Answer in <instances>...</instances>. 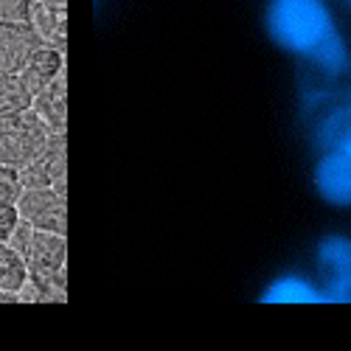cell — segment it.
I'll use <instances>...</instances> for the list:
<instances>
[{"label": "cell", "mask_w": 351, "mask_h": 351, "mask_svg": "<svg viewBox=\"0 0 351 351\" xmlns=\"http://www.w3.org/2000/svg\"><path fill=\"white\" fill-rule=\"evenodd\" d=\"M265 301H270V304H320V301H326V295H324V289L309 284L306 278L284 276L267 287Z\"/></svg>", "instance_id": "cell-4"}, {"label": "cell", "mask_w": 351, "mask_h": 351, "mask_svg": "<svg viewBox=\"0 0 351 351\" xmlns=\"http://www.w3.org/2000/svg\"><path fill=\"white\" fill-rule=\"evenodd\" d=\"M340 149H346V152H351V130H348V135H346V141H343V146Z\"/></svg>", "instance_id": "cell-5"}, {"label": "cell", "mask_w": 351, "mask_h": 351, "mask_svg": "<svg viewBox=\"0 0 351 351\" xmlns=\"http://www.w3.org/2000/svg\"><path fill=\"white\" fill-rule=\"evenodd\" d=\"M317 276L326 298L351 304V242L332 237L317 250Z\"/></svg>", "instance_id": "cell-2"}, {"label": "cell", "mask_w": 351, "mask_h": 351, "mask_svg": "<svg viewBox=\"0 0 351 351\" xmlns=\"http://www.w3.org/2000/svg\"><path fill=\"white\" fill-rule=\"evenodd\" d=\"M270 37L298 56L337 40L335 20L324 0H273L267 9Z\"/></svg>", "instance_id": "cell-1"}, {"label": "cell", "mask_w": 351, "mask_h": 351, "mask_svg": "<svg viewBox=\"0 0 351 351\" xmlns=\"http://www.w3.org/2000/svg\"><path fill=\"white\" fill-rule=\"evenodd\" d=\"M315 186L317 194L337 208L351 206V152L340 149H324L317 166H315Z\"/></svg>", "instance_id": "cell-3"}]
</instances>
